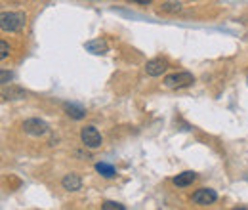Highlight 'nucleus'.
I'll return each mask as SVG.
<instances>
[{
  "label": "nucleus",
  "instance_id": "1",
  "mask_svg": "<svg viewBox=\"0 0 248 210\" xmlns=\"http://www.w3.org/2000/svg\"><path fill=\"white\" fill-rule=\"evenodd\" d=\"M27 23V16L23 12H4L0 16V27L6 32H19Z\"/></svg>",
  "mask_w": 248,
  "mask_h": 210
},
{
  "label": "nucleus",
  "instance_id": "2",
  "mask_svg": "<svg viewBox=\"0 0 248 210\" xmlns=\"http://www.w3.org/2000/svg\"><path fill=\"white\" fill-rule=\"evenodd\" d=\"M193 82H195V77H193V73H189V71L172 73V75L164 77V86H166V88H170V90L186 88V86H191Z\"/></svg>",
  "mask_w": 248,
  "mask_h": 210
},
{
  "label": "nucleus",
  "instance_id": "3",
  "mask_svg": "<svg viewBox=\"0 0 248 210\" xmlns=\"http://www.w3.org/2000/svg\"><path fill=\"white\" fill-rule=\"evenodd\" d=\"M80 140H82V144L86 145V147H90V149H97L99 145H101V134H99V130L95 128V126H84L82 130H80Z\"/></svg>",
  "mask_w": 248,
  "mask_h": 210
},
{
  "label": "nucleus",
  "instance_id": "4",
  "mask_svg": "<svg viewBox=\"0 0 248 210\" xmlns=\"http://www.w3.org/2000/svg\"><path fill=\"white\" fill-rule=\"evenodd\" d=\"M217 201V193L210 187H202V189H197L193 193V203L199 205V207H208V205H214Z\"/></svg>",
  "mask_w": 248,
  "mask_h": 210
},
{
  "label": "nucleus",
  "instance_id": "5",
  "mask_svg": "<svg viewBox=\"0 0 248 210\" xmlns=\"http://www.w3.org/2000/svg\"><path fill=\"white\" fill-rule=\"evenodd\" d=\"M23 130L29 136H44L48 132V124L40 119H27L23 122Z\"/></svg>",
  "mask_w": 248,
  "mask_h": 210
},
{
  "label": "nucleus",
  "instance_id": "6",
  "mask_svg": "<svg viewBox=\"0 0 248 210\" xmlns=\"http://www.w3.org/2000/svg\"><path fill=\"white\" fill-rule=\"evenodd\" d=\"M166 69H168V61L162 58H155V60L147 61V65H145V73L149 77H160Z\"/></svg>",
  "mask_w": 248,
  "mask_h": 210
},
{
  "label": "nucleus",
  "instance_id": "7",
  "mask_svg": "<svg viewBox=\"0 0 248 210\" xmlns=\"http://www.w3.org/2000/svg\"><path fill=\"white\" fill-rule=\"evenodd\" d=\"M84 48L93 54V56H103V54H107L109 52V44L103 40V38H93V40H88L86 44H84Z\"/></svg>",
  "mask_w": 248,
  "mask_h": 210
},
{
  "label": "nucleus",
  "instance_id": "8",
  "mask_svg": "<svg viewBox=\"0 0 248 210\" xmlns=\"http://www.w3.org/2000/svg\"><path fill=\"white\" fill-rule=\"evenodd\" d=\"M63 109H65V113L71 117V119L75 120H80L86 117V109L84 107H80V105H77V103H63Z\"/></svg>",
  "mask_w": 248,
  "mask_h": 210
},
{
  "label": "nucleus",
  "instance_id": "9",
  "mask_svg": "<svg viewBox=\"0 0 248 210\" xmlns=\"http://www.w3.org/2000/svg\"><path fill=\"white\" fill-rule=\"evenodd\" d=\"M62 185L67 191H78V189L82 187V180H80L78 174H73V172H71V174H67L62 180Z\"/></svg>",
  "mask_w": 248,
  "mask_h": 210
},
{
  "label": "nucleus",
  "instance_id": "10",
  "mask_svg": "<svg viewBox=\"0 0 248 210\" xmlns=\"http://www.w3.org/2000/svg\"><path fill=\"white\" fill-rule=\"evenodd\" d=\"M195 180H197V174H195V172H191V170H187V172L178 174L172 181H174V185H178V187H187V185H191Z\"/></svg>",
  "mask_w": 248,
  "mask_h": 210
},
{
  "label": "nucleus",
  "instance_id": "11",
  "mask_svg": "<svg viewBox=\"0 0 248 210\" xmlns=\"http://www.w3.org/2000/svg\"><path fill=\"white\" fill-rule=\"evenodd\" d=\"M95 170H97L103 178H115V176H117L115 166H111V164H107V162H97V164H95Z\"/></svg>",
  "mask_w": 248,
  "mask_h": 210
},
{
  "label": "nucleus",
  "instance_id": "12",
  "mask_svg": "<svg viewBox=\"0 0 248 210\" xmlns=\"http://www.w3.org/2000/svg\"><path fill=\"white\" fill-rule=\"evenodd\" d=\"M2 97L4 99H21V97H25V92L21 90V88H10V92L2 90Z\"/></svg>",
  "mask_w": 248,
  "mask_h": 210
},
{
  "label": "nucleus",
  "instance_id": "13",
  "mask_svg": "<svg viewBox=\"0 0 248 210\" xmlns=\"http://www.w3.org/2000/svg\"><path fill=\"white\" fill-rule=\"evenodd\" d=\"M101 209L103 210H124V205L115 203V201H107V203H103V205H101Z\"/></svg>",
  "mask_w": 248,
  "mask_h": 210
},
{
  "label": "nucleus",
  "instance_id": "14",
  "mask_svg": "<svg viewBox=\"0 0 248 210\" xmlns=\"http://www.w3.org/2000/svg\"><path fill=\"white\" fill-rule=\"evenodd\" d=\"M12 79H14V75H12L10 71H6V69H4V71H2V86H8Z\"/></svg>",
  "mask_w": 248,
  "mask_h": 210
},
{
  "label": "nucleus",
  "instance_id": "15",
  "mask_svg": "<svg viewBox=\"0 0 248 210\" xmlns=\"http://www.w3.org/2000/svg\"><path fill=\"white\" fill-rule=\"evenodd\" d=\"M0 50H2L0 58H2V60H6V58H8V54H10V46H8V42H4V40H2V42H0Z\"/></svg>",
  "mask_w": 248,
  "mask_h": 210
},
{
  "label": "nucleus",
  "instance_id": "16",
  "mask_svg": "<svg viewBox=\"0 0 248 210\" xmlns=\"http://www.w3.org/2000/svg\"><path fill=\"white\" fill-rule=\"evenodd\" d=\"M162 10H166V12H180L182 10V4H164Z\"/></svg>",
  "mask_w": 248,
  "mask_h": 210
},
{
  "label": "nucleus",
  "instance_id": "17",
  "mask_svg": "<svg viewBox=\"0 0 248 210\" xmlns=\"http://www.w3.org/2000/svg\"><path fill=\"white\" fill-rule=\"evenodd\" d=\"M128 2H136V4H141V6H147V4H151V0H128Z\"/></svg>",
  "mask_w": 248,
  "mask_h": 210
},
{
  "label": "nucleus",
  "instance_id": "18",
  "mask_svg": "<svg viewBox=\"0 0 248 210\" xmlns=\"http://www.w3.org/2000/svg\"><path fill=\"white\" fill-rule=\"evenodd\" d=\"M247 82H248V79H247Z\"/></svg>",
  "mask_w": 248,
  "mask_h": 210
}]
</instances>
